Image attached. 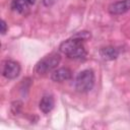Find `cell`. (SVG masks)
<instances>
[{
	"instance_id": "obj_11",
	"label": "cell",
	"mask_w": 130,
	"mask_h": 130,
	"mask_svg": "<svg viewBox=\"0 0 130 130\" xmlns=\"http://www.w3.org/2000/svg\"><path fill=\"white\" fill-rule=\"evenodd\" d=\"M56 1H57V0H43V4H44L45 6H47V7H50V6H52Z\"/></svg>"
},
{
	"instance_id": "obj_1",
	"label": "cell",
	"mask_w": 130,
	"mask_h": 130,
	"mask_svg": "<svg viewBox=\"0 0 130 130\" xmlns=\"http://www.w3.org/2000/svg\"><path fill=\"white\" fill-rule=\"evenodd\" d=\"M83 42L84 41L73 36L72 38L66 41H63L59 46V50L68 58L83 59L87 54L85 47L83 45Z\"/></svg>"
},
{
	"instance_id": "obj_5",
	"label": "cell",
	"mask_w": 130,
	"mask_h": 130,
	"mask_svg": "<svg viewBox=\"0 0 130 130\" xmlns=\"http://www.w3.org/2000/svg\"><path fill=\"white\" fill-rule=\"evenodd\" d=\"M109 13L112 15H120L130 10V0H121L112 3L109 8Z\"/></svg>"
},
{
	"instance_id": "obj_12",
	"label": "cell",
	"mask_w": 130,
	"mask_h": 130,
	"mask_svg": "<svg viewBox=\"0 0 130 130\" xmlns=\"http://www.w3.org/2000/svg\"><path fill=\"white\" fill-rule=\"evenodd\" d=\"M24 2H26L28 5H34L36 3V0H23Z\"/></svg>"
},
{
	"instance_id": "obj_4",
	"label": "cell",
	"mask_w": 130,
	"mask_h": 130,
	"mask_svg": "<svg viewBox=\"0 0 130 130\" xmlns=\"http://www.w3.org/2000/svg\"><path fill=\"white\" fill-rule=\"evenodd\" d=\"M20 65L14 60H5L2 62V75L7 79H14L20 73Z\"/></svg>"
},
{
	"instance_id": "obj_7",
	"label": "cell",
	"mask_w": 130,
	"mask_h": 130,
	"mask_svg": "<svg viewBox=\"0 0 130 130\" xmlns=\"http://www.w3.org/2000/svg\"><path fill=\"white\" fill-rule=\"evenodd\" d=\"M54 105H55V102H54V99L52 95H44L40 101L39 107L43 113L48 114L53 110Z\"/></svg>"
},
{
	"instance_id": "obj_8",
	"label": "cell",
	"mask_w": 130,
	"mask_h": 130,
	"mask_svg": "<svg viewBox=\"0 0 130 130\" xmlns=\"http://www.w3.org/2000/svg\"><path fill=\"white\" fill-rule=\"evenodd\" d=\"M100 55L105 60H115L119 56V51L115 47L108 46L100 50Z\"/></svg>"
},
{
	"instance_id": "obj_3",
	"label": "cell",
	"mask_w": 130,
	"mask_h": 130,
	"mask_svg": "<svg viewBox=\"0 0 130 130\" xmlns=\"http://www.w3.org/2000/svg\"><path fill=\"white\" fill-rule=\"evenodd\" d=\"M94 85V73L91 69H84L78 73L75 78V89L84 93L92 89Z\"/></svg>"
},
{
	"instance_id": "obj_9",
	"label": "cell",
	"mask_w": 130,
	"mask_h": 130,
	"mask_svg": "<svg viewBox=\"0 0 130 130\" xmlns=\"http://www.w3.org/2000/svg\"><path fill=\"white\" fill-rule=\"evenodd\" d=\"M11 8L20 14H26L28 12V4L23 0H13L11 3Z\"/></svg>"
},
{
	"instance_id": "obj_2",
	"label": "cell",
	"mask_w": 130,
	"mask_h": 130,
	"mask_svg": "<svg viewBox=\"0 0 130 130\" xmlns=\"http://www.w3.org/2000/svg\"><path fill=\"white\" fill-rule=\"evenodd\" d=\"M61 61V57L57 53H51L41 59L35 67V71L40 75H45L47 73L53 72Z\"/></svg>"
},
{
	"instance_id": "obj_10",
	"label": "cell",
	"mask_w": 130,
	"mask_h": 130,
	"mask_svg": "<svg viewBox=\"0 0 130 130\" xmlns=\"http://www.w3.org/2000/svg\"><path fill=\"white\" fill-rule=\"evenodd\" d=\"M0 25H1V34H2V35H5V32L7 31L8 27H7V24H6V22H5L3 19L1 20V24H0Z\"/></svg>"
},
{
	"instance_id": "obj_6",
	"label": "cell",
	"mask_w": 130,
	"mask_h": 130,
	"mask_svg": "<svg viewBox=\"0 0 130 130\" xmlns=\"http://www.w3.org/2000/svg\"><path fill=\"white\" fill-rule=\"evenodd\" d=\"M72 77V71L67 67H61L55 69L51 73V79L55 82H64Z\"/></svg>"
}]
</instances>
